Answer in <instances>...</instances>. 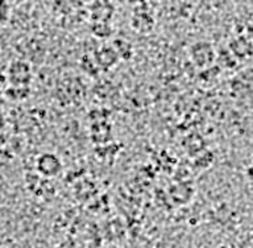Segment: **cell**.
I'll list each match as a JSON object with an SVG mask.
<instances>
[{"mask_svg":"<svg viewBox=\"0 0 253 248\" xmlns=\"http://www.w3.org/2000/svg\"><path fill=\"white\" fill-rule=\"evenodd\" d=\"M36 172L41 177L50 180L53 177H57L63 169V164L61 158L55 153L51 152H43L36 158Z\"/></svg>","mask_w":253,"mask_h":248,"instance_id":"cell-1","label":"cell"},{"mask_svg":"<svg viewBox=\"0 0 253 248\" xmlns=\"http://www.w3.org/2000/svg\"><path fill=\"white\" fill-rule=\"evenodd\" d=\"M8 81L9 86L29 87L32 81V67L27 61L16 59L8 67Z\"/></svg>","mask_w":253,"mask_h":248,"instance_id":"cell-2","label":"cell"},{"mask_svg":"<svg viewBox=\"0 0 253 248\" xmlns=\"http://www.w3.org/2000/svg\"><path fill=\"white\" fill-rule=\"evenodd\" d=\"M190 59L193 61L195 66L205 69L210 66L215 59V51L213 48L206 41H198L190 47Z\"/></svg>","mask_w":253,"mask_h":248,"instance_id":"cell-3","label":"cell"},{"mask_svg":"<svg viewBox=\"0 0 253 248\" xmlns=\"http://www.w3.org/2000/svg\"><path fill=\"white\" fill-rule=\"evenodd\" d=\"M118 57L119 54L118 51L115 50V48L102 47L95 54V63H96V66L108 69V67L114 66L115 62L118 61Z\"/></svg>","mask_w":253,"mask_h":248,"instance_id":"cell-4","label":"cell"},{"mask_svg":"<svg viewBox=\"0 0 253 248\" xmlns=\"http://www.w3.org/2000/svg\"><path fill=\"white\" fill-rule=\"evenodd\" d=\"M92 32H94V35L103 39V37H108L112 33V29L108 23H95L92 27Z\"/></svg>","mask_w":253,"mask_h":248,"instance_id":"cell-5","label":"cell"},{"mask_svg":"<svg viewBox=\"0 0 253 248\" xmlns=\"http://www.w3.org/2000/svg\"><path fill=\"white\" fill-rule=\"evenodd\" d=\"M4 123H5V120H4V116L3 114H1V111H0V130L4 127Z\"/></svg>","mask_w":253,"mask_h":248,"instance_id":"cell-6","label":"cell"}]
</instances>
